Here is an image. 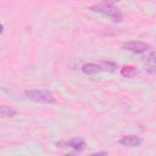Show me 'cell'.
I'll use <instances>...</instances> for the list:
<instances>
[{
    "label": "cell",
    "instance_id": "8fae6325",
    "mask_svg": "<svg viewBox=\"0 0 156 156\" xmlns=\"http://www.w3.org/2000/svg\"><path fill=\"white\" fill-rule=\"evenodd\" d=\"M117 1H119V0H104V2H105V4H108V5H113V4L117 2Z\"/></svg>",
    "mask_w": 156,
    "mask_h": 156
},
{
    "label": "cell",
    "instance_id": "3957f363",
    "mask_svg": "<svg viewBox=\"0 0 156 156\" xmlns=\"http://www.w3.org/2000/svg\"><path fill=\"white\" fill-rule=\"evenodd\" d=\"M123 49L128 50V51H132L134 54H143V52H146L147 50H150V45L144 43V41H128V43H124L123 44Z\"/></svg>",
    "mask_w": 156,
    "mask_h": 156
},
{
    "label": "cell",
    "instance_id": "52a82bcc",
    "mask_svg": "<svg viewBox=\"0 0 156 156\" xmlns=\"http://www.w3.org/2000/svg\"><path fill=\"white\" fill-rule=\"evenodd\" d=\"M66 145L69 146V147H72V149H74V150H77V151H82L85 147V141L83 139L74 138V139H71L69 141H67Z\"/></svg>",
    "mask_w": 156,
    "mask_h": 156
},
{
    "label": "cell",
    "instance_id": "30bf717a",
    "mask_svg": "<svg viewBox=\"0 0 156 156\" xmlns=\"http://www.w3.org/2000/svg\"><path fill=\"white\" fill-rule=\"evenodd\" d=\"M0 115H1V117H4V118H9V117L16 116V115H17V111L13 110V108H11V107H7V106H1V108H0Z\"/></svg>",
    "mask_w": 156,
    "mask_h": 156
},
{
    "label": "cell",
    "instance_id": "8992f818",
    "mask_svg": "<svg viewBox=\"0 0 156 156\" xmlns=\"http://www.w3.org/2000/svg\"><path fill=\"white\" fill-rule=\"evenodd\" d=\"M101 71H102L101 69V66L100 65H96V63H85V65L82 66V72L84 74H88V76L98 74Z\"/></svg>",
    "mask_w": 156,
    "mask_h": 156
},
{
    "label": "cell",
    "instance_id": "9c48e42d",
    "mask_svg": "<svg viewBox=\"0 0 156 156\" xmlns=\"http://www.w3.org/2000/svg\"><path fill=\"white\" fill-rule=\"evenodd\" d=\"M100 66H101V69L102 71H107V72H115L116 68H117V63L113 62V61H110V60L101 61Z\"/></svg>",
    "mask_w": 156,
    "mask_h": 156
},
{
    "label": "cell",
    "instance_id": "7c38bea8",
    "mask_svg": "<svg viewBox=\"0 0 156 156\" xmlns=\"http://www.w3.org/2000/svg\"><path fill=\"white\" fill-rule=\"evenodd\" d=\"M93 155H107V152H106V151H102V152H94Z\"/></svg>",
    "mask_w": 156,
    "mask_h": 156
},
{
    "label": "cell",
    "instance_id": "6da1fadb",
    "mask_svg": "<svg viewBox=\"0 0 156 156\" xmlns=\"http://www.w3.org/2000/svg\"><path fill=\"white\" fill-rule=\"evenodd\" d=\"M24 95L28 99L35 102H39V104H44V105H51L56 102L52 93L45 89H29L24 91Z\"/></svg>",
    "mask_w": 156,
    "mask_h": 156
},
{
    "label": "cell",
    "instance_id": "5b68a950",
    "mask_svg": "<svg viewBox=\"0 0 156 156\" xmlns=\"http://www.w3.org/2000/svg\"><path fill=\"white\" fill-rule=\"evenodd\" d=\"M141 143H143V139L138 135H124L119 140V144L127 147H135V146H139Z\"/></svg>",
    "mask_w": 156,
    "mask_h": 156
},
{
    "label": "cell",
    "instance_id": "277c9868",
    "mask_svg": "<svg viewBox=\"0 0 156 156\" xmlns=\"http://www.w3.org/2000/svg\"><path fill=\"white\" fill-rule=\"evenodd\" d=\"M141 62L144 65V69L149 74H156V52L155 51L147 52L143 57Z\"/></svg>",
    "mask_w": 156,
    "mask_h": 156
},
{
    "label": "cell",
    "instance_id": "7a4b0ae2",
    "mask_svg": "<svg viewBox=\"0 0 156 156\" xmlns=\"http://www.w3.org/2000/svg\"><path fill=\"white\" fill-rule=\"evenodd\" d=\"M90 10L94 11V12L101 13L104 16H107V17L112 18L115 22H121L122 17H123L122 12L118 9H116L113 5H108V4H105V2L101 4V5H98V6H93V7H90Z\"/></svg>",
    "mask_w": 156,
    "mask_h": 156
},
{
    "label": "cell",
    "instance_id": "ba28073f",
    "mask_svg": "<svg viewBox=\"0 0 156 156\" xmlns=\"http://www.w3.org/2000/svg\"><path fill=\"white\" fill-rule=\"evenodd\" d=\"M138 74V69L133 66H124L121 69V76L124 78H133Z\"/></svg>",
    "mask_w": 156,
    "mask_h": 156
}]
</instances>
